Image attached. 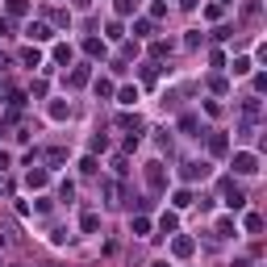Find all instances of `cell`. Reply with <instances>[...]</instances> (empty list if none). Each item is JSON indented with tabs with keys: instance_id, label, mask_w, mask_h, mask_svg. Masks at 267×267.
Wrapping results in <instances>:
<instances>
[{
	"instance_id": "6da1fadb",
	"label": "cell",
	"mask_w": 267,
	"mask_h": 267,
	"mask_svg": "<svg viewBox=\"0 0 267 267\" xmlns=\"http://www.w3.org/2000/svg\"><path fill=\"white\" fill-rule=\"evenodd\" d=\"M234 171H238V176H255L259 171V155L255 150H238V155H234Z\"/></svg>"
},
{
	"instance_id": "7a4b0ae2",
	"label": "cell",
	"mask_w": 267,
	"mask_h": 267,
	"mask_svg": "<svg viewBox=\"0 0 267 267\" xmlns=\"http://www.w3.org/2000/svg\"><path fill=\"white\" fill-rule=\"evenodd\" d=\"M221 196H225V205H230V209H242V205H246V192L234 184V180H221Z\"/></svg>"
},
{
	"instance_id": "3957f363",
	"label": "cell",
	"mask_w": 267,
	"mask_h": 267,
	"mask_svg": "<svg viewBox=\"0 0 267 267\" xmlns=\"http://www.w3.org/2000/svg\"><path fill=\"white\" fill-rule=\"evenodd\" d=\"M146 184H150V192H163V188H167V171H163V163H146Z\"/></svg>"
},
{
	"instance_id": "277c9868",
	"label": "cell",
	"mask_w": 267,
	"mask_h": 267,
	"mask_svg": "<svg viewBox=\"0 0 267 267\" xmlns=\"http://www.w3.org/2000/svg\"><path fill=\"white\" fill-rule=\"evenodd\" d=\"M180 176H184L188 184H196V180H205V176H209V167H205V163H184V167H180Z\"/></svg>"
},
{
	"instance_id": "5b68a950",
	"label": "cell",
	"mask_w": 267,
	"mask_h": 267,
	"mask_svg": "<svg viewBox=\"0 0 267 267\" xmlns=\"http://www.w3.org/2000/svg\"><path fill=\"white\" fill-rule=\"evenodd\" d=\"M180 129L188 134V138H200V134H205V125H200V117H192V113H184V117H180Z\"/></svg>"
},
{
	"instance_id": "8992f818",
	"label": "cell",
	"mask_w": 267,
	"mask_h": 267,
	"mask_svg": "<svg viewBox=\"0 0 267 267\" xmlns=\"http://www.w3.org/2000/svg\"><path fill=\"white\" fill-rule=\"evenodd\" d=\"M192 251H196V242H192V238H188V234H180V238H176V242H171V255H176V259H188V255H192Z\"/></svg>"
},
{
	"instance_id": "52a82bcc",
	"label": "cell",
	"mask_w": 267,
	"mask_h": 267,
	"mask_svg": "<svg viewBox=\"0 0 267 267\" xmlns=\"http://www.w3.org/2000/svg\"><path fill=\"white\" fill-rule=\"evenodd\" d=\"M46 180H50L46 167H29V176H25V184H29V188H46Z\"/></svg>"
},
{
	"instance_id": "ba28073f",
	"label": "cell",
	"mask_w": 267,
	"mask_h": 267,
	"mask_svg": "<svg viewBox=\"0 0 267 267\" xmlns=\"http://www.w3.org/2000/svg\"><path fill=\"white\" fill-rule=\"evenodd\" d=\"M25 33H29V42H46V38H50V29H46L42 21H29V25H25Z\"/></svg>"
},
{
	"instance_id": "9c48e42d",
	"label": "cell",
	"mask_w": 267,
	"mask_h": 267,
	"mask_svg": "<svg viewBox=\"0 0 267 267\" xmlns=\"http://www.w3.org/2000/svg\"><path fill=\"white\" fill-rule=\"evenodd\" d=\"M230 150V138H225V134H213V138H209V155H225Z\"/></svg>"
},
{
	"instance_id": "30bf717a",
	"label": "cell",
	"mask_w": 267,
	"mask_h": 267,
	"mask_svg": "<svg viewBox=\"0 0 267 267\" xmlns=\"http://www.w3.org/2000/svg\"><path fill=\"white\" fill-rule=\"evenodd\" d=\"M21 63H25V67H42V54H38V46H25V50H21Z\"/></svg>"
},
{
	"instance_id": "8fae6325",
	"label": "cell",
	"mask_w": 267,
	"mask_h": 267,
	"mask_svg": "<svg viewBox=\"0 0 267 267\" xmlns=\"http://www.w3.org/2000/svg\"><path fill=\"white\" fill-rule=\"evenodd\" d=\"M84 50H88L92 59H105V42H100V38H88V42H84Z\"/></svg>"
},
{
	"instance_id": "7c38bea8",
	"label": "cell",
	"mask_w": 267,
	"mask_h": 267,
	"mask_svg": "<svg viewBox=\"0 0 267 267\" xmlns=\"http://www.w3.org/2000/svg\"><path fill=\"white\" fill-rule=\"evenodd\" d=\"M171 205H176V209H188V205H192V192H188V188H180V192L171 196Z\"/></svg>"
},
{
	"instance_id": "4fadbf2b",
	"label": "cell",
	"mask_w": 267,
	"mask_h": 267,
	"mask_svg": "<svg viewBox=\"0 0 267 267\" xmlns=\"http://www.w3.org/2000/svg\"><path fill=\"white\" fill-rule=\"evenodd\" d=\"M176 225H180L176 213H163V217H159V230H163V234H176Z\"/></svg>"
},
{
	"instance_id": "5bb4252c",
	"label": "cell",
	"mask_w": 267,
	"mask_h": 267,
	"mask_svg": "<svg viewBox=\"0 0 267 267\" xmlns=\"http://www.w3.org/2000/svg\"><path fill=\"white\" fill-rule=\"evenodd\" d=\"M67 84H71V88H84V84H88V67H75V71H71V80H67Z\"/></svg>"
},
{
	"instance_id": "9a60e30c",
	"label": "cell",
	"mask_w": 267,
	"mask_h": 267,
	"mask_svg": "<svg viewBox=\"0 0 267 267\" xmlns=\"http://www.w3.org/2000/svg\"><path fill=\"white\" fill-rule=\"evenodd\" d=\"M234 75H251V59H246V54L234 59Z\"/></svg>"
},
{
	"instance_id": "2e32d148",
	"label": "cell",
	"mask_w": 267,
	"mask_h": 267,
	"mask_svg": "<svg viewBox=\"0 0 267 267\" xmlns=\"http://www.w3.org/2000/svg\"><path fill=\"white\" fill-rule=\"evenodd\" d=\"M63 159H67V150H63V146H50V150H46V163H50V167H59Z\"/></svg>"
},
{
	"instance_id": "e0dca14e",
	"label": "cell",
	"mask_w": 267,
	"mask_h": 267,
	"mask_svg": "<svg viewBox=\"0 0 267 267\" xmlns=\"http://www.w3.org/2000/svg\"><path fill=\"white\" fill-rule=\"evenodd\" d=\"M80 225H84V234H96V225H100V217H96V213H84V217H80Z\"/></svg>"
},
{
	"instance_id": "ac0fdd59",
	"label": "cell",
	"mask_w": 267,
	"mask_h": 267,
	"mask_svg": "<svg viewBox=\"0 0 267 267\" xmlns=\"http://www.w3.org/2000/svg\"><path fill=\"white\" fill-rule=\"evenodd\" d=\"M242 225H246V234H259V230H263V217H259V213H246Z\"/></svg>"
},
{
	"instance_id": "d6986e66",
	"label": "cell",
	"mask_w": 267,
	"mask_h": 267,
	"mask_svg": "<svg viewBox=\"0 0 267 267\" xmlns=\"http://www.w3.org/2000/svg\"><path fill=\"white\" fill-rule=\"evenodd\" d=\"M9 13H13V17H25V13H29V0H9Z\"/></svg>"
},
{
	"instance_id": "ffe728a7",
	"label": "cell",
	"mask_w": 267,
	"mask_h": 267,
	"mask_svg": "<svg viewBox=\"0 0 267 267\" xmlns=\"http://www.w3.org/2000/svg\"><path fill=\"white\" fill-rule=\"evenodd\" d=\"M117 100H121V105H134V100H138V88H121Z\"/></svg>"
},
{
	"instance_id": "44dd1931",
	"label": "cell",
	"mask_w": 267,
	"mask_h": 267,
	"mask_svg": "<svg viewBox=\"0 0 267 267\" xmlns=\"http://www.w3.org/2000/svg\"><path fill=\"white\" fill-rule=\"evenodd\" d=\"M134 234H138V238H146V234H150V221H146V217H134Z\"/></svg>"
},
{
	"instance_id": "7402d4cb",
	"label": "cell",
	"mask_w": 267,
	"mask_h": 267,
	"mask_svg": "<svg viewBox=\"0 0 267 267\" xmlns=\"http://www.w3.org/2000/svg\"><path fill=\"white\" fill-rule=\"evenodd\" d=\"M217 234H221V238H234V221L221 217V221H217Z\"/></svg>"
},
{
	"instance_id": "603a6c76",
	"label": "cell",
	"mask_w": 267,
	"mask_h": 267,
	"mask_svg": "<svg viewBox=\"0 0 267 267\" xmlns=\"http://www.w3.org/2000/svg\"><path fill=\"white\" fill-rule=\"evenodd\" d=\"M105 33H109L113 42H121V38H125V33H121V21H109V29H105Z\"/></svg>"
},
{
	"instance_id": "cb8c5ba5",
	"label": "cell",
	"mask_w": 267,
	"mask_h": 267,
	"mask_svg": "<svg viewBox=\"0 0 267 267\" xmlns=\"http://www.w3.org/2000/svg\"><path fill=\"white\" fill-rule=\"evenodd\" d=\"M150 54H155V59H163V54H171V42H155V46H150Z\"/></svg>"
},
{
	"instance_id": "d4e9b609",
	"label": "cell",
	"mask_w": 267,
	"mask_h": 267,
	"mask_svg": "<svg viewBox=\"0 0 267 267\" xmlns=\"http://www.w3.org/2000/svg\"><path fill=\"white\" fill-rule=\"evenodd\" d=\"M50 117H54V121H63V117H67V105H63V100H54V105H50Z\"/></svg>"
},
{
	"instance_id": "484cf974",
	"label": "cell",
	"mask_w": 267,
	"mask_h": 267,
	"mask_svg": "<svg viewBox=\"0 0 267 267\" xmlns=\"http://www.w3.org/2000/svg\"><path fill=\"white\" fill-rule=\"evenodd\" d=\"M54 59L59 63H71V46H54Z\"/></svg>"
},
{
	"instance_id": "4316f807",
	"label": "cell",
	"mask_w": 267,
	"mask_h": 267,
	"mask_svg": "<svg viewBox=\"0 0 267 267\" xmlns=\"http://www.w3.org/2000/svg\"><path fill=\"white\" fill-rule=\"evenodd\" d=\"M96 96H113V84L109 80H96Z\"/></svg>"
},
{
	"instance_id": "83f0119b",
	"label": "cell",
	"mask_w": 267,
	"mask_h": 267,
	"mask_svg": "<svg viewBox=\"0 0 267 267\" xmlns=\"http://www.w3.org/2000/svg\"><path fill=\"white\" fill-rule=\"evenodd\" d=\"M242 17H259V0H246V5H242Z\"/></svg>"
},
{
	"instance_id": "f1b7e54d",
	"label": "cell",
	"mask_w": 267,
	"mask_h": 267,
	"mask_svg": "<svg viewBox=\"0 0 267 267\" xmlns=\"http://www.w3.org/2000/svg\"><path fill=\"white\" fill-rule=\"evenodd\" d=\"M134 5H138V0H117V13L125 17V13H134Z\"/></svg>"
},
{
	"instance_id": "f546056e",
	"label": "cell",
	"mask_w": 267,
	"mask_h": 267,
	"mask_svg": "<svg viewBox=\"0 0 267 267\" xmlns=\"http://www.w3.org/2000/svg\"><path fill=\"white\" fill-rule=\"evenodd\" d=\"M13 25H9V17H0V38H5V33H9Z\"/></svg>"
},
{
	"instance_id": "4dcf8cb0",
	"label": "cell",
	"mask_w": 267,
	"mask_h": 267,
	"mask_svg": "<svg viewBox=\"0 0 267 267\" xmlns=\"http://www.w3.org/2000/svg\"><path fill=\"white\" fill-rule=\"evenodd\" d=\"M0 71H9V54L5 50H0Z\"/></svg>"
},
{
	"instance_id": "1f68e13d",
	"label": "cell",
	"mask_w": 267,
	"mask_h": 267,
	"mask_svg": "<svg viewBox=\"0 0 267 267\" xmlns=\"http://www.w3.org/2000/svg\"><path fill=\"white\" fill-rule=\"evenodd\" d=\"M180 5H184V9H196V5H200V0H180Z\"/></svg>"
},
{
	"instance_id": "d6a6232c",
	"label": "cell",
	"mask_w": 267,
	"mask_h": 267,
	"mask_svg": "<svg viewBox=\"0 0 267 267\" xmlns=\"http://www.w3.org/2000/svg\"><path fill=\"white\" fill-rule=\"evenodd\" d=\"M217 5H234V0H217Z\"/></svg>"
},
{
	"instance_id": "836d02e7",
	"label": "cell",
	"mask_w": 267,
	"mask_h": 267,
	"mask_svg": "<svg viewBox=\"0 0 267 267\" xmlns=\"http://www.w3.org/2000/svg\"><path fill=\"white\" fill-rule=\"evenodd\" d=\"M150 267H167V263H150Z\"/></svg>"
}]
</instances>
